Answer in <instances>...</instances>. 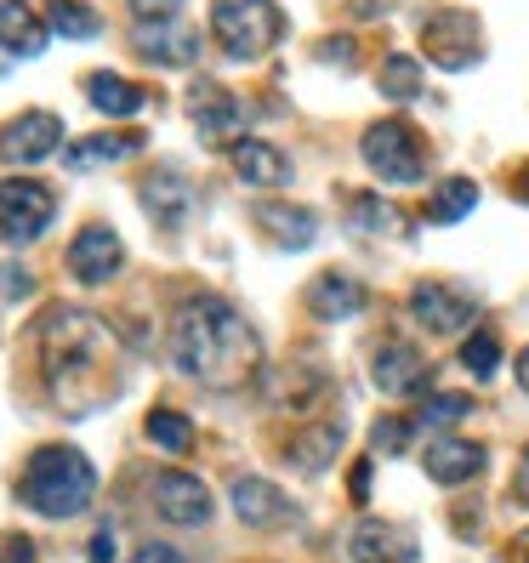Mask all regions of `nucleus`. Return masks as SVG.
Wrapping results in <instances>:
<instances>
[{
    "instance_id": "obj_11",
    "label": "nucleus",
    "mask_w": 529,
    "mask_h": 563,
    "mask_svg": "<svg viewBox=\"0 0 529 563\" xmlns=\"http://www.w3.org/2000/svg\"><path fill=\"white\" fill-rule=\"evenodd\" d=\"M120 262H125V245H120L114 228H103V222L80 228L75 245H69V274H75L80 285H109V279L120 274Z\"/></svg>"
},
{
    "instance_id": "obj_23",
    "label": "nucleus",
    "mask_w": 529,
    "mask_h": 563,
    "mask_svg": "<svg viewBox=\"0 0 529 563\" xmlns=\"http://www.w3.org/2000/svg\"><path fill=\"white\" fill-rule=\"evenodd\" d=\"M143 137L137 131H97V137H80L63 148V159H69V172H91V165H103V159H125V154H137Z\"/></svg>"
},
{
    "instance_id": "obj_30",
    "label": "nucleus",
    "mask_w": 529,
    "mask_h": 563,
    "mask_svg": "<svg viewBox=\"0 0 529 563\" xmlns=\"http://www.w3.org/2000/svg\"><path fill=\"white\" fill-rule=\"evenodd\" d=\"M382 97H393V103H416V97H421L416 57H387L382 63Z\"/></svg>"
},
{
    "instance_id": "obj_5",
    "label": "nucleus",
    "mask_w": 529,
    "mask_h": 563,
    "mask_svg": "<svg viewBox=\"0 0 529 563\" xmlns=\"http://www.w3.org/2000/svg\"><path fill=\"white\" fill-rule=\"evenodd\" d=\"M359 154H365V165L393 188H410V183L427 177V143L416 137L410 120H376L365 131V143H359Z\"/></svg>"
},
{
    "instance_id": "obj_14",
    "label": "nucleus",
    "mask_w": 529,
    "mask_h": 563,
    "mask_svg": "<svg viewBox=\"0 0 529 563\" xmlns=\"http://www.w3.org/2000/svg\"><path fill=\"white\" fill-rule=\"evenodd\" d=\"M131 46H137V57H148V63L188 69V63L200 57V29H188V23H143L137 35H131Z\"/></svg>"
},
{
    "instance_id": "obj_17",
    "label": "nucleus",
    "mask_w": 529,
    "mask_h": 563,
    "mask_svg": "<svg viewBox=\"0 0 529 563\" xmlns=\"http://www.w3.org/2000/svg\"><path fill=\"white\" fill-rule=\"evenodd\" d=\"M234 177L245 183V188H290V159L274 148V143H256V137H240L234 148Z\"/></svg>"
},
{
    "instance_id": "obj_26",
    "label": "nucleus",
    "mask_w": 529,
    "mask_h": 563,
    "mask_svg": "<svg viewBox=\"0 0 529 563\" xmlns=\"http://www.w3.org/2000/svg\"><path fill=\"white\" fill-rule=\"evenodd\" d=\"M348 228H359V234H405L399 211H393L387 200H376V194H348Z\"/></svg>"
},
{
    "instance_id": "obj_7",
    "label": "nucleus",
    "mask_w": 529,
    "mask_h": 563,
    "mask_svg": "<svg viewBox=\"0 0 529 563\" xmlns=\"http://www.w3.org/2000/svg\"><path fill=\"white\" fill-rule=\"evenodd\" d=\"M57 217V194L29 177H0V245L41 240Z\"/></svg>"
},
{
    "instance_id": "obj_40",
    "label": "nucleus",
    "mask_w": 529,
    "mask_h": 563,
    "mask_svg": "<svg viewBox=\"0 0 529 563\" xmlns=\"http://www.w3.org/2000/svg\"><path fill=\"white\" fill-rule=\"evenodd\" d=\"M319 57H337V63H353V57H359V46H353V41H324V46H319Z\"/></svg>"
},
{
    "instance_id": "obj_4",
    "label": "nucleus",
    "mask_w": 529,
    "mask_h": 563,
    "mask_svg": "<svg viewBox=\"0 0 529 563\" xmlns=\"http://www.w3.org/2000/svg\"><path fill=\"white\" fill-rule=\"evenodd\" d=\"M211 35L228 57L256 63L285 41V12L274 0H211Z\"/></svg>"
},
{
    "instance_id": "obj_27",
    "label": "nucleus",
    "mask_w": 529,
    "mask_h": 563,
    "mask_svg": "<svg viewBox=\"0 0 529 563\" xmlns=\"http://www.w3.org/2000/svg\"><path fill=\"white\" fill-rule=\"evenodd\" d=\"M46 23H52V35H69V41H97L103 35V18H97L86 0H52Z\"/></svg>"
},
{
    "instance_id": "obj_20",
    "label": "nucleus",
    "mask_w": 529,
    "mask_h": 563,
    "mask_svg": "<svg viewBox=\"0 0 529 563\" xmlns=\"http://www.w3.org/2000/svg\"><path fill=\"white\" fill-rule=\"evenodd\" d=\"M371 376L382 393H427V358L405 342H387L371 364Z\"/></svg>"
},
{
    "instance_id": "obj_10",
    "label": "nucleus",
    "mask_w": 529,
    "mask_h": 563,
    "mask_svg": "<svg viewBox=\"0 0 529 563\" xmlns=\"http://www.w3.org/2000/svg\"><path fill=\"white\" fill-rule=\"evenodd\" d=\"M63 143V120L46 109H29L18 120L0 125V165H29V159H46Z\"/></svg>"
},
{
    "instance_id": "obj_19",
    "label": "nucleus",
    "mask_w": 529,
    "mask_h": 563,
    "mask_svg": "<svg viewBox=\"0 0 529 563\" xmlns=\"http://www.w3.org/2000/svg\"><path fill=\"white\" fill-rule=\"evenodd\" d=\"M251 222H256V234L268 245H279V251H302V245L319 240V222L302 206H256Z\"/></svg>"
},
{
    "instance_id": "obj_33",
    "label": "nucleus",
    "mask_w": 529,
    "mask_h": 563,
    "mask_svg": "<svg viewBox=\"0 0 529 563\" xmlns=\"http://www.w3.org/2000/svg\"><path fill=\"white\" fill-rule=\"evenodd\" d=\"M410 433H416V416H382V421L371 427V444H376L382 455H405V450H410Z\"/></svg>"
},
{
    "instance_id": "obj_31",
    "label": "nucleus",
    "mask_w": 529,
    "mask_h": 563,
    "mask_svg": "<svg viewBox=\"0 0 529 563\" xmlns=\"http://www.w3.org/2000/svg\"><path fill=\"white\" fill-rule=\"evenodd\" d=\"M461 364H467V371L473 376H495V371H502V336H495V330H473V336H467V347H461Z\"/></svg>"
},
{
    "instance_id": "obj_29",
    "label": "nucleus",
    "mask_w": 529,
    "mask_h": 563,
    "mask_svg": "<svg viewBox=\"0 0 529 563\" xmlns=\"http://www.w3.org/2000/svg\"><path fill=\"white\" fill-rule=\"evenodd\" d=\"M148 444H159L165 455H188L194 450V421L183 410H148Z\"/></svg>"
},
{
    "instance_id": "obj_34",
    "label": "nucleus",
    "mask_w": 529,
    "mask_h": 563,
    "mask_svg": "<svg viewBox=\"0 0 529 563\" xmlns=\"http://www.w3.org/2000/svg\"><path fill=\"white\" fill-rule=\"evenodd\" d=\"M0 563H35V541L7 529V536H0Z\"/></svg>"
},
{
    "instance_id": "obj_39",
    "label": "nucleus",
    "mask_w": 529,
    "mask_h": 563,
    "mask_svg": "<svg viewBox=\"0 0 529 563\" xmlns=\"http://www.w3.org/2000/svg\"><path fill=\"white\" fill-rule=\"evenodd\" d=\"M91 563H114V536H109V529H97V536H91Z\"/></svg>"
},
{
    "instance_id": "obj_25",
    "label": "nucleus",
    "mask_w": 529,
    "mask_h": 563,
    "mask_svg": "<svg viewBox=\"0 0 529 563\" xmlns=\"http://www.w3.org/2000/svg\"><path fill=\"white\" fill-rule=\"evenodd\" d=\"M86 97H91V109L109 114V120H125V114H137V109L148 103V91L131 86V80H120V75H91V80H86Z\"/></svg>"
},
{
    "instance_id": "obj_35",
    "label": "nucleus",
    "mask_w": 529,
    "mask_h": 563,
    "mask_svg": "<svg viewBox=\"0 0 529 563\" xmlns=\"http://www.w3.org/2000/svg\"><path fill=\"white\" fill-rule=\"evenodd\" d=\"M177 7H183V0H131V12H137L143 23H165Z\"/></svg>"
},
{
    "instance_id": "obj_32",
    "label": "nucleus",
    "mask_w": 529,
    "mask_h": 563,
    "mask_svg": "<svg viewBox=\"0 0 529 563\" xmlns=\"http://www.w3.org/2000/svg\"><path fill=\"white\" fill-rule=\"evenodd\" d=\"M467 410H473V399H461V393H421L416 427H444V421H461Z\"/></svg>"
},
{
    "instance_id": "obj_9",
    "label": "nucleus",
    "mask_w": 529,
    "mask_h": 563,
    "mask_svg": "<svg viewBox=\"0 0 529 563\" xmlns=\"http://www.w3.org/2000/svg\"><path fill=\"white\" fill-rule=\"evenodd\" d=\"M188 114H194V131H200L206 148H234L240 131H245L240 103L222 86H211V80H194L188 86Z\"/></svg>"
},
{
    "instance_id": "obj_28",
    "label": "nucleus",
    "mask_w": 529,
    "mask_h": 563,
    "mask_svg": "<svg viewBox=\"0 0 529 563\" xmlns=\"http://www.w3.org/2000/svg\"><path fill=\"white\" fill-rule=\"evenodd\" d=\"M478 206V183H467V177H444L439 188H433V200H427V222H461Z\"/></svg>"
},
{
    "instance_id": "obj_15",
    "label": "nucleus",
    "mask_w": 529,
    "mask_h": 563,
    "mask_svg": "<svg viewBox=\"0 0 529 563\" xmlns=\"http://www.w3.org/2000/svg\"><path fill=\"white\" fill-rule=\"evenodd\" d=\"M137 194H143V211H148L159 228H183L188 211H194V183H188L183 172H172V165H165V172H148Z\"/></svg>"
},
{
    "instance_id": "obj_43",
    "label": "nucleus",
    "mask_w": 529,
    "mask_h": 563,
    "mask_svg": "<svg viewBox=\"0 0 529 563\" xmlns=\"http://www.w3.org/2000/svg\"><path fill=\"white\" fill-rule=\"evenodd\" d=\"M518 387H524V393H529V347H524V353H518Z\"/></svg>"
},
{
    "instance_id": "obj_21",
    "label": "nucleus",
    "mask_w": 529,
    "mask_h": 563,
    "mask_svg": "<svg viewBox=\"0 0 529 563\" xmlns=\"http://www.w3.org/2000/svg\"><path fill=\"white\" fill-rule=\"evenodd\" d=\"M308 308H313V319H353L365 308V285L348 274H319L308 285Z\"/></svg>"
},
{
    "instance_id": "obj_44",
    "label": "nucleus",
    "mask_w": 529,
    "mask_h": 563,
    "mask_svg": "<svg viewBox=\"0 0 529 563\" xmlns=\"http://www.w3.org/2000/svg\"><path fill=\"white\" fill-rule=\"evenodd\" d=\"M513 194H518V200H524V206H529V172H524V177H518V183H513Z\"/></svg>"
},
{
    "instance_id": "obj_1",
    "label": "nucleus",
    "mask_w": 529,
    "mask_h": 563,
    "mask_svg": "<svg viewBox=\"0 0 529 563\" xmlns=\"http://www.w3.org/2000/svg\"><path fill=\"white\" fill-rule=\"evenodd\" d=\"M41 376H46V393L63 416H91V410L120 399L125 353L97 313L52 308L41 319Z\"/></svg>"
},
{
    "instance_id": "obj_6",
    "label": "nucleus",
    "mask_w": 529,
    "mask_h": 563,
    "mask_svg": "<svg viewBox=\"0 0 529 563\" xmlns=\"http://www.w3.org/2000/svg\"><path fill=\"white\" fill-rule=\"evenodd\" d=\"M421 46H427V57H433L439 69L461 75V69H473V63L484 57V23L467 7H439V12H427V23H421Z\"/></svg>"
},
{
    "instance_id": "obj_38",
    "label": "nucleus",
    "mask_w": 529,
    "mask_h": 563,
    "mask_svg": "<svg viewBox=\"0 0 529 563\" xmlns=\"http://www.w3.org/2000/svg\"><path fill=\"white\" fill-rule=\"evenodd\" d=\"M348 495H353L359 507L371 501V461H359V467H353V484H348Z\"/></svg>"
},
{
    "instance_id": "obj_3",
    "label": "nucleus",
    "mask_w": 529,
    "mask_h": 563,
    "mask_svg": "<svg viewBox=\"0 0 529 563\" xmlns=\"http://www.w3.org/2000/svg\"><path fill=\"white\" fill-rule=\"evenodd\" d=\"M18 495L41 518H75L91 507L97 495V473L91 461L75 450V444H41L35 455L23 461V478H18Z\"/></svg>"
},
{
    "instance_id": "obj_8",
    "label": "nucleus",
    "mask_w": 529,
    "mask_h": 563,
    "mask_svg": "<svg viewBox=\"0 0 529 563\" xmlns=\"http://www.w3.org/2000/svg\"><path fill=\"white\" fill-rule=\"evenodd\" d=\"M410 319L427 330V336H461L473 319H478V302L455 285H439V279H421L410 290Z\"/></svg>"
},
{
    "instance_id": "obj_42",
    "label": "nucleus",
    "mask_w": 529,
    "mask_h": 563,
    "mask_svg": "<svg viewBox=\"0 0 529 563\" xmlns=\"http://www.w3.org/2000/svg\"><path fill=\"white\" fill-rule=\"evenodd\" d=\"M513 489H518V501L529 507V455L518 461V478H513Z\"/></svg>"
},
{
    "instance_id": "obj_36",
    "label": "nucleus",
    "mask_w": 529,
    "mask_h": 563,
    "mask_svg": "<svg viewBox=\"0 0 529 563\" xmlns=\"http://www.w3.org/2000/svg\"><path fill=\"white\" fill-rule=\"evenodd\" d=\"M35 290V279H29L18 262H7V268H0V296H29Z\"/></svg>"
},
{
    "instance_id": "obj_37",
    "label": "nucleus",
    "mask_w": 529,
    "mask_h": 563,
    "mask_svg": "<svg viewBox=\"0 0 529 563\" xmlns=\"http://www.w3.org/2000/svg\"><path fill=\"white\" fill-rule=\"evenodd\" d=\"M137 563H188L177 547H165V541H148L143 552H137Z\"/></svg>"
},
{
    "instance_id": "obj_2",
    "label": "nucleus",
    "mask_w": 529,
    "mask_h": 563,
    "mask_svg": "<svg viewBox=\"0 0 529 563\" xmlns=\"http://www.w3.org/2000/svg\"><path fill=\"white\" fill-rule=\"evenodd\" d=\"M172 358L188 382L211 393H245L262 371V336L234 302L194 296L172 313Z\"/></svg>"
},
{
    "instance_id": "obj_24",
    "label": "nucleus",
    "mask_w": 529,
    "mask_h": 563,
    "mask_svg": "<svg viewBox=\"0 0 529 563\" xmlns=\"http://www.w3.org/2000/svg\"><path fill=\"white\" fill-rule=\"evenodd\" d=\"M234 512L251 523V529H268L274 518H285V495L268 484V478H234Z\"/></svg>"
},
{
    "instance_id": "obj_18",
    "label": "nucleus",
    "mask_w": 529,
    "mask_h": 563,
    "mask_svg": "<svg viewBox=\"0 0 529 563\" xmlns=\"http://www.w3.org/2000/svg\"><path fill=\"white\" fill-rule=\"evenodd\" d=\"M52 41V29L41 23V12L29 0H0V52L7 57H41Z\"/></svg>"
},
{
    "instance_id": "obj_41",
    "label": "nucleus",
    "mask_w": 529,
    "mask_h": 563,
    "mask_svg": "<svg viewBox=\"0 0 529 563\" xmlns=\"http://www.w3.org/2000/svg\"><path fill=\"white\" fill-rule=\"evenodd\" d=\"M507 563H529V529H518V541L507 547Z\"/></svg>"
},
{
    "instance_id": "obj_12",
    "label": "nucleus",
    "mask_w": 529,
    "mask_h": 563,
    "mask_svg": "<svg viewBox=\"0 0 529 563\" xmlns=\"http://www.w3.org/2000/svg\"><path fill=\"white\" fill-rule=\"evenodd\" d=\"M348 558L353 563H416V536L399 523L365 518V523L348 529Z\"/></svg>"
},
{
    "instance_id": "obj_16",
    "label": "nucleus",
    "mask_w": 529,
    "mask_h": 563,
    "mask_svg": "<svg viewBox=\"0 0 529 563\" xmlns=\"http://www.w3.org/2000/svg\"><path fill=\"white\" fill-rule=\"evenodd\" d=\"M484 473V444L473 439H455V433H439L433 444H427V478L455 489V484H467Z\"/></svg>"
},
{
    "instance_id": "obj_22",
    "label": "nucleus",
    "mask_w": 529,
    "mask_h": 563,
    "mask_svg": "<svg viewBox=\"0 0 529 563\" xmlns=\"http://www.w3.org/2000/svg\"><path fill=\"white\" fill-rule=\"evenodd\" d=\"M337 450H342V427L337 421H319V427H302L296 433V444L285 450V461L296 473H324L330 461H337Z\"/></svg>"
},
{
    "instance_id": "obj_13",
    "label": "nucleus",
    "mask_w": 529,
    "mask_h": 563,
    "mask_svg": "<svg viewBox=\"0 0 529 563\" xmlns=\"http://www.w3.org/2000/svg\"><path fill=\"white\" fill-rule=\"evenodd\" d=\"M154 507H159L165 523L194 529V523L211 518V489L194 478V473H159V478H154Z\"/></svg>"
}]
</instances>
